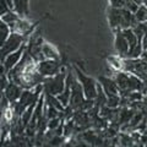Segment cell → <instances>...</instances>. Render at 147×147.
Segmentation results:
<instances>
[{"mask_svg": "<svg viewBox=\"0 0 147 147\" xmlns=\"http://www.w3.org/2000/svg\"><path fill=\"white\" fill-rule=\"evenodd\" d=\"M123 71L132 74L142 81L147 82V60L145 59L123 58Z\"/></svg>", "mask_w": 147, "mask_h": 147, "instance_id": "cell-1", "label": "cell"}, {"mask_svg": "<svg viewBox=\"0 0 147 147\" xmlns=\"http://www.w3.org/2000/svg\"><path fill=\"white\" fill-rule=\"evenodd\" d=\"M65 82H66V74L64 72V69L61 72L55 74L54 76L45 77L43 81V92L50 93L53 96H58L65 88Z\"/></svg>", "mask_w": 147, "mask_h": 147, "instance_id": "cell-2", "label": "cell"}, {"mask_svg": "<svg viewBox=\"0 0 147 147\" xmlns=\"http://www.w3.org/2000/svg\"><path fill=\"white\" fill-rule=\"evenodd\" d=\"M70 76V87H71V94H70V100H69V107H71L74 110L81 109L82 104L85 103L86 97L82 90L81 84L77 80V77L75 79L71 72H69Z\"/></svg>", "mask_w": 147, "mask_h": 147, "instance_id": "cell-3", "label": "cell"}, {"mask_svg": "<svg viewBox=\"0 0 147 147\" xmlns=\"http://www.w3.org/2000/svg\"><path fill=\"white\" fill-rule=\"evenodd\" d=\"M26 37L22 34H18L16 32H11L10 36L7 37V39L5 40L1 47H0V63H3L6 59L9 54L13 53L15 50H17L25 43Z\"/></svg>", "mask_w": 147, "mask_h": 147, "instance_id": "cell-4", "label": "cell"}, {"mask_svg": "<svg viewBox=\"0 0 147 147\" xmlns=\"http://www.w3.org/2000/svg\"><path fill=\"white\" fill-rule=\"evenodd\" d=\"M74 70H75V76L82 86L85 97L87 99H96V97H97V82L92 77L85 75L77 66H74Z\"/></svg>", "mask_w": 147, "mask_h": 147, "instance_id": "cell-5", "label": "cell"}, {"mask_svg": "<svg viewBox=\"0 0 147 147\" xmlns=\"http://www.w3.org/2000/svg\"><path fill=\"white\" fill-rule=\"evenodd\" d=\"M37 69L44 77L54 76L60 70V61L59 59H44V60L37 63Z\"/></svg>", "mask_w": 147, "mask_h": 147, "instance_id": "cell-6", "label": "cell"}, {"mask_svg": "<svg viewBox=\"0 0 147 147\" xmlns=\"http://www.w3.org/2000/svg\"><path fill=\"white\" fill-rule=\"evenodd\" d=\"M26 47H27V44H22L20 48H18L17 50H15L13 53H11V54H9L7 57H6V59L4 60L1 64L4 65V67H5V71H6V74L11 70V69L16 65V64L21 60V58H22V55H24V53H25V50H26Z\"/></svg>", "mask_w": 147, "mask_h": 147, "instance_id": "cell-7", "label": "cell"}, {"mask_svg": "<svg viewBox=\"0 0 147 147\" xmlns=\"http://www.w3.org/2000/svg\"><path fill=\"white\" fill-rule=\"evenodd\" d=\"M3 93H4V96H5V97L7 98V100H9L10 103L17 102V100L20 99V97H21L22 87H21L20 85H17L16 82L9 81Z\"/></svg>", "mask_w": 147, "mask_h": 147, "instance_id": "cell-8", "label": "cell"}, {"mask_svg": "<svg viewBox=\"0 0 147 147\" xmlns=\"http://www.w3.org/2000/svg\"><path fill=\"white\" fill-rule=\"evenodd\" d=\"M98 81H99L100 86H102L104 93L107 94V97L114 96V94H119V87L117 85L115 80L109 79V77H104V76H99Z\"/></svg>", "mask_w": 147, "mask_h": 147, "instance_id": "cell-9", "label": "cell"}, {"mask_svg": "<svg viewBox=\"0 0 147 147\" xmlns=\"http://www.w3.org/2000/svg\"><path fill=\"white\" fill-rule=\"evenodd\" d=\"M115 49L119 54V57L125 58L126 53L129 52V43L125 38V36L123 34L121 30H118L115 32Z\"/></svg>", "mask_w": 147, "mask_h": 147, "instance_id": "cell-10", "label": "cell"}, {"mask_svg": "<svg viewBox=\"0 0 147 147\" xmlns=\"http://www.w3.org/2000/svg\"><path fill=\"white\" fill-rule=\"evenodd\" d=\"M108 21L113 30H120L121 24V9L110 6L108 9Z\"/></svg>", "mask_w": 147, "mask_h": 147, "instance_id": "cell-11", "label": "cell"}, {"mask_svg": "<svg viewBox=\"0 0 147 147\" xmlns=\"http://www.w3.org/2000/svg\"><path fill=\"white\" fill-rule=\"evenodd\" d=\"M12 9L21 18H25L28 16L30 7H28V0H12Z\"/></svg>", "mask_w": 147, "mask_h": 147, "instance_id": "cell-12", "label": "cell"}, {"mask_svg": "<svg viewBox=\"0 0 147 147\" xmlns=\"http://www.w3.org/2000/svg\"><path fill=\"white\" fill-rule=\"evenodd\" d=\"M11 32H16L18 34L28 37V34L32 32V26L30 25L28 21L25 20V18H20V20L13 25V27L11 28Z\"/></svg>", "mask_w": 147, "mask_h": 147, "instance_id": "cell-13", "label": "cell"}, {"mask_svg": "<svg viewBox=\"0 0 147 147\" xmlns=\"http://www.w3.org/2000/svg\"><path fill=\"white\" fill-rule=\"evenodd\" d=\"M82 137H84V140L87 142V144H90V145H94V146L104 145V144H103L104 140H103L100 136L96 135L94 131H86V132H84V134H82Z\"/></svg>", "mask_w": 147, "mask_h": 147, "instance_id": "cell-14", "label": "cell"}, {"mask_svg": "<svg viewBox=\"0 0 147 147\" xmlns=\"http://www.w3.org/2000/svg\"><path fill=\"white\" fill-rule=\"evenodd\" d=\"M20 18H21V17L18 16L15 11H11V10H10V11H7L5 15H3V16H1V20L5 22L6 25H9V27H10V28H12L13 25H15L16 22L20 20Z\"/></svg>", "mask_w": 147, "mask_h": 147, "instance_id": "cell-15", "label": "cell"}, {"mask_svg": "<svg viewBox=\"0 0 147 147\" xmlns=\"http://www.w3.org/2000/svg\"><path fill=\"white\" fill-rule=\"evenodd\" d=\"M11 33V28L9 27V25H6L5 22L1 20L0 17V47L5 43V40L7 39V37Z\"/></svg>", "mask_w": 147, "mask_h": 147, "instance_id": "cell-16", "label": "cell"}, {"mask_svg": "<svg viewBox=\"0 0 147 147\" xmlns=\"http://www.w3.org/2000/svg\"><path fill=\"white\" fill-rule=\"evenodd\" d=\"M42 53H43L45 59H58L59 58L58 52L48 43H43V45H42Z\"/></svg>", "mask_w": 147, "mask_h": 147, "instance_id": "cell-17", "label": "cell"}, {"mask_svg": "<svg viewBox=\"0 0 147 147\" xmlns=\"http://www.w3.org/2000/svg\"><path fill=\"white\" fill-rule=\"evenodd\" d=\"M132 31H134V33L136 34L137 39L141 40L142 37L145 36V33L147 32V25L145 22H137V24L132 27Z\"/></svg>", "mask_w": 147, "mask_h": 147, "instance_id": "cell-18", "label": "cell"}, {"mask_svg": "<svg viewBox=\"0 0 147 147\" xmlns=\"http://www.w3.org/2000/svg\"><path fill=\"white\" fill-rule=\"evenodd\" d=\"M134 15H135L136 20L139 21V22H146L147 21V7L141 4Z\"/></svg>", "mask_w": 147, "mask_h": 147, "instance_id": "cell-19", "label": "cell"}, {"mask_svg": "<svg viewBox=\"0 0 147 147\" xmlns=\"http://www.w3.org/2000/svg\"><path fill=\"white\" fill-rule=\"evenodd\" d=\"M109 64L114 67L115 71H121L123 70V58H118V57H110L108 58Z\"/></svg>", "mask_w": 147, "mask_h": 147, "instance_id": "cell-20", "label": "cell"}, {"mask_svg": "<svg viewBox=\"0 0 147 147\" xmlns=\"http://www.w3.org/2000/svg\"><path fill=\"white\" fill-rule=\"evenodd\" d=\"M110 108H118L120 105V94H114L107 97V104Z\"/></svg>", "mask_w": 147, "mask_h": 147, "instance_id": "cell-21", "label": "cell"}, {"mask_svg": "<svg viewBox=\"0 0 147 147\" xmlns=\"http://www.w3.org/2000/svg\"><path fill=\"white\" fill-rule=\"evenodd\" d=\"M139 4L137 3H135L134 0H125V4H124V7L126 9V10H129L130 12H132V13H135L136 12V10L139 9Z\"/></svg>", "mask_w": 147, "mask_h": 147, "instance_id": "cell-22", "label": "cell"}, {"mask_svg": "<svg viewBox=\"0 0 147 147\" xmlns=\"http://www.w3.org/2000/svg\"><path fill=\"white\" fill-rule=\"evenodd\" d=\"M120 142L123 146H131L132 142H134V139L126 134H120Z\"/></svg>", "mask_w": 147, "mask_h": 147, "instance_id": "cell-23", "label": "cell"}, {"mask_svg": "<svg viewBox=\"0 0 147 147\" xmlns=\"http://www.w3.org/2000/svg\"><path fill=\"white\" fill-rule=\"evenodd\" d=\"M10 10H11V7L5 0H0V17H1L3 15H5V13L7 11H10Z\"/></svg>", "mask_w": 147, "mask_h": 147, "instance_id": "cell-24", "label": "cell"}, {"mask_svg": "<svg viewBox=\"0 0 147 147\" xmlns=\"http://www.w3.org/2000/svg\"><path fill=\"white\" fill-rule=\"evenodd\" d=\"M109 4H110V6H113V7L121 9V7H124L125 0H109Z\"/></svg>", "mask_w": 147, "mask_h": 147, "instance_id": "cell-25", "label": "cell"}, {"mask_svg": "<svg viewBox=\"0 0 147 147\" xmlns=\"http://www.w3.org/2000/svg\"><path fill=\"white\" fill-rule=\"evenodd\" d=\"M9 80L6 79L5 75H0V93H3L4 90H5V87L7 85Z\"/></svg>", "mask_w": 147, "mask_h": 147, "instance_id": "cell-26", "label": "cell"}, {"mask_svg": "<svg viewBox=\"0 0 147 147\" xmlns=\"http://www.w3.org/2000/svg\"><path fill=\"white\" fill-rule=\"evenodd\" d=\"M141 43H142V48H144V50H146V49H147V32L145 33V36L142 37Z\"/></svg>", "mask_w": 147, "mask_h": 147, "instance_id": "cell-27", "label": "cell"}, {"mask_svg": "<svg viewBox=\"0 0 147 147\" xmlns=\"http://www.w3.org/2000/svg\"><path fill=\"white\" fill-rule=\"evenodd\" d=\"M1 98H3V93H0V118H3V108H1Z\"/></svg>", "mask_w": 147, "mask_h": 147, "instance_id": "cell-28", "label": "cell"}, {"mask_svg": "<svg viewBox=\"0 0 147 147\" xmlns=\"http://www.w3.org/2000/svg\"><path fill=\"white\" fill-rule=\"evenodd\" d=\"M5 1H6V3L9 4V5H10V7L12 9V6H13V5H12V0H5Z\"/></svg>", "mask_w": 147, "mask_h": 147, "instance_id": "cell-29", "label": "cell"}, {"mask_svg": "<svg viewBox=\"0 0 147 147\" xmlns=\"http://www.w3.org/2000/svg\"><path fill=\"white\" fill-rule=\"evenodd\" d=\"M134 1H135V3H137V4H139V5H141V4H142V1H144V0H134Z\"/></svg>", "mask_w": 147, "mask_h": 147, "instance_id": "cell-30", "label": "cell"}, {"mask_svg": "<svg viewBox=\"0 0 147 147\" xmlns=\"http://www.w3.org/2000/svg\"><path fill=\"white\" fill-rule=\"evenodd\" d=\"M142 5H145L147 7V0H144V1H142Z\"/></svg>", "mask_w": 147, "mask_h": 147, "instance_id": "cell-31", "label": "cell"}, {"mask_svg": "<svg viewBox=\"0 0 147 147\" xmlns=\"http://www.w3.org/2000/svg\"><path fill=\"white\" fill-rule=\"evenodd\" d=\"M144 132H145V135L147 136V126H146V129H145V130H144Z\"/></svg>", "mask_w": 147, "mask_h": 147, "instance_id": "cell-32", "label": "cell"}]
</instances>
